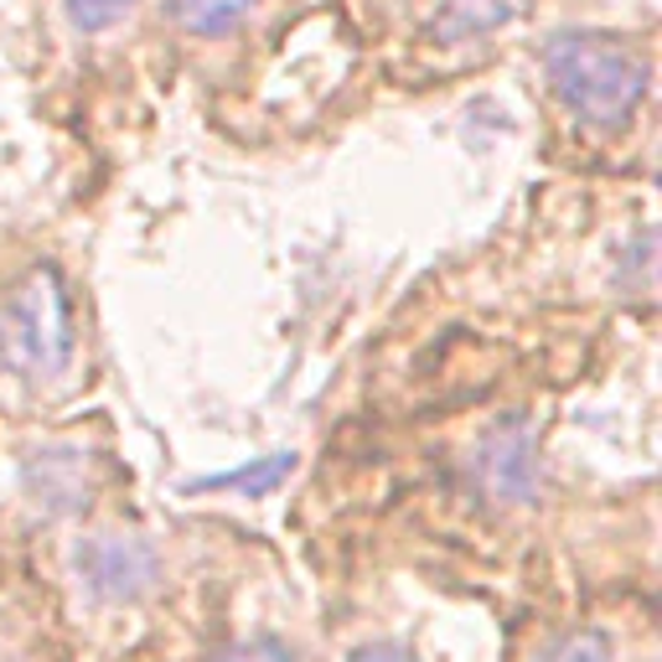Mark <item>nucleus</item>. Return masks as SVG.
Returning a JSON list of instances; mask_svg holds the SVG:
<instances>
[{
    "instance_id": "nucleus-1",
    "label": "nucleus",
    "mask_w": 662,
    "mask_h": 662,
    "mask_svg": "<svg viewBox=\"0 0 662 662\" xmlns=\"http://www.w3.org/2000/svg\"><path fill=\"white\" fill-rule=\"evenodd\" d=\"M544 78L564 115L595 135H616L642 115L652 63L637 42L616 32H560L544 47Z\"/></svg>"
},
{
    "instance_id": "nucleus-2",
    "label": "nucleus",
    "mask_w": 662,
    "mask_h": 662,
    "mask_svg": "<svg viewBox=\"0 0 662 662\" xmlns=\"http://www.w3.org/2000/svg\"><path fill=\"white\" fill-rule=\"evenodd\" d=\"M0 368L21 383H57L73 368V306L52 264L0 301Z\"/></svg>"
},
{
    "instance_id": "nucleus-3",
    "label": "nucleus",
    "mask_w": 662,
    "mask_h": 662,
    "mask_svg": "<svg viewBox=\"0 0 662 662\" xmlns=\"http://www.w3.org/2000/svg\"><path fill=\"white\" fill-rule=\"evenodd\" d=\"M466 487L476 502H487L497 512L528 508L539 487H544V456H539V435L523 414L497 420L466 456Z\"/></svg>"
},
{
    "instance_id": "nucleus-4",
    "label": "nucleus",
    "mask_w": 662,
    "mask_h": 662,
    "mask_svg": "<svg viewBox=\"0 0 662 662\" xmlns=\"http://www.w3.org/2000/svg\"><path fill=\"white\" fill-rule=\"evenodd\" d=\"M73 569L84 579V590L104 606H135V600L161 590V579H166L161 549L140 533H124V528L88 533L84 544L73 549Z\"/></svg>"
},
{
    "instance_id": "nucleus-5",
    "label": "nucleus",
    "mask_w": 662,
    "mask_h": 662,
    "mask_svg": "<svg viewBox=\"0 0 662 662\" xmlns=\"http://www.w3.org/2000/svg\"><path fill=\"white\" fill-rule=\"evenodd\" d=\"M523 17H528V0H441L425 36L435 47H466V42L502 36Z\"/></svg>"
},
{
    "instance_id": "nucleus-6",
    "label": "nucleus",
    "mask_w": 662,
    "mask_h": 662,
    "mask_svg": "<svg viewBox=\"0 0 662 662\" xmlns=\"http://www.w3.org/2000/svg\"><path fill=\"white\" fill-rule=\"evenodd\" d=\"M26 487L47 512H78L88 502V460L68 445L36 451L26 466Z\"/></svg>"
},
{
    "instance_id": "nucleus-7",
    "label": "nucleus",
    "mask_w": 662,
    "mask_h": 662,
    "mask_svg": "<svg viewBox=\"0 0 662 662\" xmlns=\"http://www.w3.org/2000/svg\"><path fill=\"white\" fill-rule=\"evenodd\" d=\"M259 0H166V17L182 26L187 36H203V42H218V36L238 32L249 11Z\"/></svg>"
},
{
    "instance_id": "nucleus-8",
    "label": "nucleus",
    "mask_w": 662,
    "mask_h": 662,
    "mask_svg": "<svg viewBox=\"0 0 662 662\" xmlns=\"http://www.w3.org/2000/svg\"><path fill=\"white\" fill-rule=\"evenodd\" d=\"M528 662H616V647L606 631L595 627H579V631H560V637H549L539 652Z\"/></svg>"
},
{
    "instance_id": "nucleus-9",
    "label": "nucleus",
    "mask_w": 662,
    "mask_h": 662,
    "mask_svg": "<svg viewBox=\"0 0 662 662\" xmlns=\"http://www.w3.org/2000/svg\"><path fill=\"white\" fill-rule=\"evenodd\" d=\"M135 6H140V0H63V11H68L73 32H84V36L119 26V21L130 17Z\"/></svg>"
},
{
    "instance_id": "nucleus-10",
    "label": "nucleus",
    "mask_w": 662,
    "mask_h": 662,
    "mask_svg": "<svg viewBox=\"0 0 662 662\" xmlns=\"http://www.w3.org/2000/svg\"><path fill=\"white\" fill-rule=\"evenodd\" d=\"M207 662H295V652L280 637H249V642L223 647L218 658H207Z\"/></svg>"
},
{
    "instance_id": "nucleus-11",
    "label": "nucleus",
    "mask_w": 662,
    "mask_h": 662,
    "mask_svg": "<svg viewBox=\"0 0 662 662\" xmlns=\"http://www.w3.org/2000/svg\"><path fill=\"white\" fill-rule=\"evenodd\" d=\"M347 662H420L409 647H399V642H368V647H357Z\"/></svg>"
},
{
    "instance_id": "nucleus-12",
    "label": "nucleus",
    "mask_w": 662,
    "mask_h": 662,
    "mask_svg": "<svg viewBox=\"0 0 662 662\" xmlns=\"http://www.w3.org/2000/svg\"><path fill=\"white\" fill-rule=\"evenodd\" d=\"M0 662H21V658H11V652H0Z\"/></svg>"
}]
</instances>
